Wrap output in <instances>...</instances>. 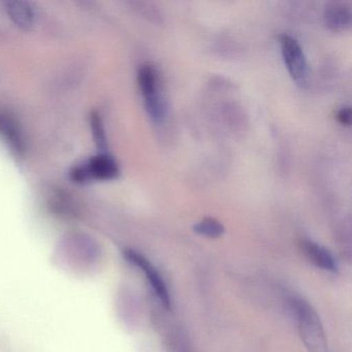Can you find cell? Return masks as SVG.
I'll return each instance as SVG.
<instances>
[{
	"instance_id": "7c38bea8",
	"label": "cell",
	"mask_w": 352,
	"mask_h": 352,
	"mask_svg": "<svg viewBox=\"0 0 352 352\" xmlns=\"http://www.w3.org/2000/svg\"><path fill=\"white\" fill-rule=\"evenodd\" d=\"M337 119L342 125L349 126L351 124V109L349 107H343L337 113Z\"/></svg>"
},
{
	"instance_id": "8992f818",
	"label": "cell",
	"mask_w": 352,
	"mask_h": 352,
	"mask_svg": "<svg viewBox=\"0 0 352 352\" xmlns=\"http://www.w3.org/2000/svg\"><path fill=\"white\" fill-rule=\"evenodd\" d=\"M351 10L345 3H333L324 10V21L333 32H342L351 25Z\"/></svg>"
},
{
	"instance_id": "52a82bcc",
	"label": "cell",
	"mask_w": 352,
	"mask_h": 352,
	"mask_svg": "<svg viewBox=\"0 0 352 352\" xmlns=\"http://www.w3.org/2000/svg\"><path fill=\"white\" fill-rule=\"evenodd\" d=\"M6 8H7L8 15L20 28L30 30L34 25V9L28 1H21V0L9 1L6 3Z\"/></svg>"
},
{
	"instance_id": "7a4b0ae2",
	"label": "cell",
	"mask_w": 352,
	"mask_h": 352,
	"mask_svg": "<svg viewBox=\"0 0 352 352\" xmlns=\"http://www.w3.org/2000/svg\"><path fill=\"white\" fill-rule=\"evenodd\" d=\"M138 82L148 114L155 122H162L166 117L168 106L160 94V80L156 69L152 65H144L139 69Z\"/></svg>"
},
{
	"instance_id": "9c48e42d",
	"label": "cell",
	"mask_w": 352,
	"mask_h": 352,
	"mask_svg": "<svg viewBox=\"0 0 352 352\" xmlns=\"http://www.w3.org/2000/svg\"><path fill=\"white\" fill-rule=\"evenodd\" d=\"M0 133L9 142L10 146L17 152L24 150L23 138L17 122L9 115L0 114Z\"/></svg>"
},
{
	"instance_id": "3957f363",
	"label": "cell",
	"mask_w": 352,
	"mask_h": 352,
	"mask_svg": "<svg viewBox=\"0 0 352 352\" xmlns=\"http://www.w3.org/2000/svg\"><path fill=\"white\" fill-rule=\"evenodd\" d=\"M119 175V168L114 158L107 154H100L91 158L87 164L72 170L71 176L76 182H87L91 179L112 180Z\"/></svg>"
},
{
	"instance_id": "8fae6325",
	"label": "cell",
	"mask_w": 352,
	"mask_h": 352,
	"mask_svg": "<svg viewBox=\"0 0 352 352\" xmlns=\"http://www.w3.org/2000/svg\"><path fill=\"white\" fill-rule=\"evenodd\" d=\"M91 129L94 133L96 143L98 144L100 149H104L107 147L106 133H104V124H102V118L100 115L94 113L91 115Z\"/></svg>"
},
{
	"instance_id": "30bf717a",
	"label": "cell",
	"mask_w": 352,
	"mask_h": 352,
	"mask_svg": "<svg viewBox=\"0 0 352 352\" xmlns=\"http://www.w3.org/2000/svg\"><path fill=\"white\" fill-rule=\"evenodd\" d=\"M195 230L197 234L209 238H218L224 232V226L215 218L208 217L199 221L195 226Z\"/></svg>"
},
{
	"instance_id": "ba28073f",
	"label": "cell",
	"mask_w": 352,
	"mask_h": 352,
	"mask_svg": "<svg viewBox=\"0 0 352 352\" xmlns=\"http://www.w3.org/2000/svg\"><path fill=\"white\" fill-rule=\"evenodd\" d=\"M302 249H304L307 256L317 267L327 270V271H335L337 269V265H336L333 255L324 247L320 246V245L312 242V241H304L302 242Z\"/></svg>"
},
{
	"instance_id": "5b68a950",
	"label": "cell",
	"mask_w": 352,
	"mask_h": 352,
	"mask_svg": "<svg viewBox=\"0 0 352 352\" xmlns=\"http://www.w3.org/2000/svg\"><path fill=\"white\" fill-rule=\"evenodd\" d=\"M126 256L131 263H135L137 267H141L142 271L147 276L150 285L153 288L160 302H162L166 308H170V298L168 288H166V283H164V280H162L160 274L156 271L155 267H154L145 257L142 256L141 254L135 252V251H127Z\"/></svg>"
},
{
	"instance_id": "277c9868",
	"label": "cell",
	"mask_w": 352,
	"mask_h": 352,
	"mask_svg": "<svg viewBox=\"0 0 352 352\" xmlns=\"http://www.w3.org/2000/svg\"><path fill=\"white\" fill-rule=\"evenodd\" d=\"M280 47L290 77L298 83L306 81L309 76V67L300 43L289 34H282L280 36Z\"/></svg>"
},
{
	"instance_id": "6da1fadb",
	"label": "cell",
	"mask_w": 352,
	"mask_h": 352,
	"mask_svg": "<svg viewBox=\"0 0 352 352\" xmlns=\"http://www.w3.org/2000/svg\"><path fill=\"white\" fill-rule=\"evenodd\" d=\"M300 337L309 352H327V342L322 325L312 307L305 300H294Z\"/></svg>"
}]
</instances>
